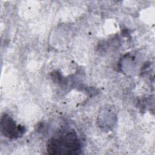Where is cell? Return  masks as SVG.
Listing matches in <instances>:
<instances>
[{
    "label": "cell",
    "mask_w": 155,
    "mask_h": 155,
    "mask_svg": "<svg viewBox=\"0 0 155 155\" xmlns=\"http://www.w3.org/2000/svg\"><path fill=\"white\" fill-rule=\"evenodd\" d=\"M81 149V145L77 134L72 130L52 137L47 145V152L50 154H79Z\"/></svg>",
    "instance_id": "1"
},
{
    "label": "cell",
    "mask_w": 155,
    "mask_h": 155,
    "mask_svg": "<svg viewBox=\"0 0 155 155\" xmlns=\"http://www.w3.org/2000/svg\"><path fill=\"white\" fill-rule=\"evenodd\" d=\"M1 130L5 137L9 139H17L22 136L25 128L21 125H17L8 115L4 114L1 119Z\"/></svg>",
    "instance_id": "2"
}]
</instances>
